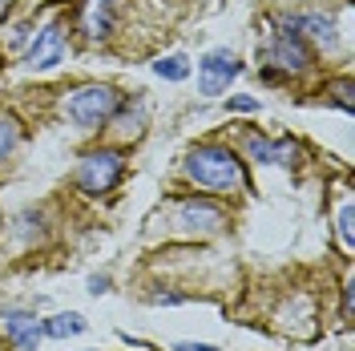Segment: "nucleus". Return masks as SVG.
Listing matches in <instances>:
<instances>
[{"mask_svg":"<svg viewBox=\"0 0 355 351\" xmlns=\"http://www.w3.org/2000/svg\"><path fill=\"white\" fill-rule=\"evenodd\" d=\"M117 24V0H85L81 8V33L89 41H110Z\"/></svg>","mask_w":355,"mask_h":351,"instance_id":"nucleus-9","label":"nucleus"},{"mask_svg":"<svg viewBox=\"0 0 355 351\" xmlns=\"http://www.w3.org/2000/svg\"><path fill=\"white\" fill-rule=\"evenodd\" d=\"M291 21H295V28H299L303 37H311V41L319 44V49H335V21L327 12H299V17H291Z\"/></svg>","mask_w":355,"mask_h":351,"instance_id":"nucleus-10","label":"nucleus"},{"mask_svg":"<svg viewBox=\"0 0 355 351\" xmlns=\"http://www.w3.org/2000/svg\"><path fill=\"white\" fill-rule=\"evenodd\" d=\"M246 154L250 162H275V142L263 133H246Z\"/></svg>","mask_w":355,"mask_h":351,"instance_id":"nucleus-13","label":"nucleus"},{"mask_svg":"<svg viewBox=\"0 0 355 351\" xmlns=\"http://www.w3.org/2000/svg\"><path fill=\"white\" fill-rule=\"evenodd\" d=\"M0 351H8V343H4V339H0Z\"/></svg>","mask_w":355,"mask_h":351,"instance_id":"nucleus-20","label":"nucleus"},{"mask_svg":"<svg viewBox=\"0 0 355 351\" xmlns=\"http://www.w3.org/2000/svg\"><path fill=\"white\" fill-rule=\"evenodd\" d=\"M89 291H93V295H101V291H110V279H105V275H93V279H89Z\"/></svg>","mask_w":355,"mask_h":351,"instance_id":"nucleus-17","label":"nucleus"},{"mask_svg":"<svg viewBox=\"0 0 355 351\" xmlns=\"http://www.w3.org/2000/svg\"><path fill=\"white\" fill-rule=\"evenodd\" d=\"M174 351H218V348H210V343H174Z\"/></svg>","mask_w":355,"mask_h":351,"instance_id":"nucleus-18","label":"nucleus"},{"mask_svg":"<svg viewBox=\"0 0 355 351\" xmlns=\"http://www.w3.org/2000/svg\"><path fill=\"white\" fill-rule=\"evenodd\" d=\"M270 65H279V73H307L311 69V44L307 37L295 28L291 17H279L275 21V41H270Z\"/></svg>","mask_w":355,"mask_h":351,"instance_id":"nucleus-3","label":"nucleus"},{"mask_svg":"<svg viewBox=\"0 0 355 351\" xmlns=\"http://www.w3.org/2000/svg\"><path fill=\"white\" fill-rule=\"evenodd\" d=\"M121 105H125V97L113 85H77L65 93L61 113L73 126H81V130H101V126L113 121V113L121 110Z\"/></svg>","mask_w":355,"mask_h":351,"instance_id":"nucleus-2","label":"nucleus"},{"mask_svg":"<svg viewBox=\"0 0 355 351\" xmlns=\"http://www.w3.org/2000/svg\"><path fill=\"white\" fill-rule=\"evenodd\" d=\"M157 77H170V81H182L186 73H190V65H186V57H162L157 61Z\"/></svg>","mask_w":355,"mask_h":351,"instance_id":"nucleus-14","label":"nucleus"},{"mask_svg":"<svg viewBox=\"0 0 355 351\" xmlns=\"http://www.w3.org/2000/svg\"><path fill=\"white\" fill-rule=\"evenodd\" d=\"M174 226L182 234H194V239H206V234H222L226 230V210L210 198H182L174 210Z\"/></svg>","mask_w":355,"mask_h":351,"instance_id":"nucleus-5","label":"nucleus"},{"mask_svg":"<svg viewBox=\"0 0 355 351\" xmlns=\"http://www.w3.org/2000/svg\"><path fill=\"white\" fill-rule=\"evenodd\" d=\"M44 339H65V335H81L85 331V319L77 311H65V315H53L49 323H41Z\"/></svg>","mask_w":355,"mask_h":351,"instance_id":"nucleus-11","label":"nucleus"},{"mask_svg":"<svg viewBox=\"0 0 355 351\" xmlns=\"http://www.w3.org/2000/svg\"><path fill=\"white\" fill-rule=\"evenodd\" d=\"M186 178L198 186V190H210V194H234V190H250V178H246L243 157L234 154L230 146L222 142H206L198 150L186 154Z\"/></svg>","mask_w":355,"mask_h":351,"instance_id":"nucleus-1","label":"nucleus"},{"mask_svg":"<svg viewBox=\"0 0 355 351\" xmlns=\"http://www.w3.org/2000/svg\"><path fill=\"white\" fill-rule=\"evenodd\" d=\"M198 77H202V93L206 97H218L222 89L239 77V57L230 49H214L198 61Z\"/></svg>","mask_w":355,"mask_h":351,"instance_id":"nucleus-7","label":"nucleus"},{"mask_svg":"<svg viewBox=\"0 0 355 351\" xmlns=\"http://www.w3.org/2000/svg\"><path fill=\"white\" fill-rule=\"evenodd\" d=\"M226 110H239V113H254V110H259V101H254V97H230V101H226Z\"/></svg>","mask_w":355,"mask_h":351,"instance_id":"nucleus-16","label":"nucleus"},{"mask_svg":"<svg viewBox=\"0 0 355 351\" xmlns=\"http://www.w3.org/2000/svg\"><path fill=\"white\" fill-rule=\"evenodd\" d=\"M65 49H69L65 17H53V21H49L41 33L33 37L28 53H24V61H28L33 69H57L61 61H65Z\"/></svg>","mask_w":355,"mask_h":351,"instance_id":"nucleus-6","label":"nucleus"},{"mask_svg":"<svg viewBox=\"0 0 355 351\" xmlns=\"http://www.w3.org/2000/svg\"><path fill=\"white\" fill-rule=\"evenodd\" d=\"M12 8V0H0V21H4V12Z\"/></svg>","mask_w":355,"mask_h":351,"instance_id":"nucleus-19","label":"nucleus"},{"mask_svg":"<svg viewBox=\"0 0 355 351\" xmlns=\"http://www.w3.org/2000/svg\"><path fill=\"white\" fill-rule=\"evenodd\" d=\"M339 239H343V246H352V202H343V210H339Z\"/></svg>","mask_w":355,"mask_h":351,"instance_id":"nucleus-15","label":"nucleus"},{"mask_svg":"<svg viewBox=\"0 0 355 351\" xmlns=\"http://www.w3.org/2000/svg\"><path fill=\"white\" fill-rule=\"evenodd\" d=\"M121 174H125V157L117 154V150H93V154L81 157L73 182H77L85 194H110L113 186L121 182Z\"/></svg>","mask_w":355,"mask_h":351,"instance_id":"nucleus-4","label":"nucleus"},{"mask_svg":"<svg viewBox=\"0 0 355 351\" xmlns=\"http://www.w3.org/2000/svg\"><path fill=\"white\" fill-rule=\"evenodd\" d=\"M0 323H4V335L12 339V348L17 351H33L37 343L44 339L41 331V319L33 315V311H21V307H8L0 315Z\"/></svg>","mask_w":355,"mask_h":351,"instance_id":"nucleus-8","label":"nucleus"},{"mask_svg":"<svg viewBox=\"0 0 355 351\" xmlns=\"http://www.w3.org/2000/svg\"><path fill=\"white\" fill-rule=\"evenodd\" d=\"M17 146H21V121L17 117H0V162H8Z\"/></svg>","mask_w":355,"mask_h":351,"instance_id":"nucleus-12","label":"nucleus"}]
</instances>
